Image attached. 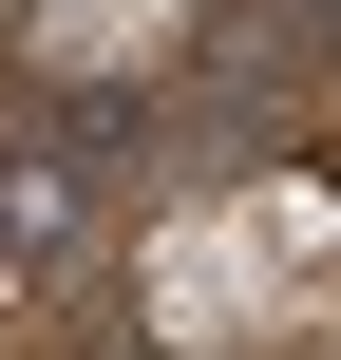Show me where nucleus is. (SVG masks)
Returning a JSON list of instances; mask_svg holds the SVG:
<instances>
[{"label": "nucleus", "instance_id": "nucleus-1", "mask_svg": "<svg viewBox=\"0 0 341 360\" xmlns=\"http://www.w3.org/2000/svg\"><path fill=\"white\" fill-rule=\"evenodd\" d=\"M76 228H95V171L76 152H0V285L76 266Z\"/></svg>", "mask_w": 341, "mask_h": 360}]
</instances>
